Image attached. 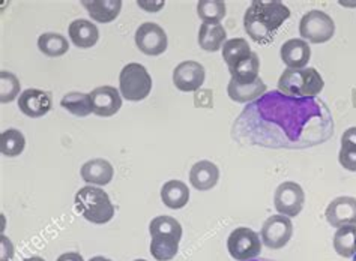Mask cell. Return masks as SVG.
<instances>
[{"mask_svg":"<svg viewBox=\"0 0 356 261\" xmlns=\"http://www.w3.org/2000/svg\"><path fill=\"white\" fill-rule=\"evenodd\" d=\"M24 261H45V260L41 257H31V258H26Z\"/></svg>","mask_w":356,"mask_h":261,"instance_id":"74e56055","label":"cell"},{"mask_svg":"<svg viewBox=\"0 0 356 261\" xmlns=\"http://www.w3.org/2000/svg\"><path fill=\"white\" fill-rule=\"evenodd\" d=\"M259 69H260V60L257 53H252L251 58L247 60H243L239 63L236 68H233L230 71L232 74V80H235L238 83H252L259 80Z\"/></svg>","mask_w":356,"mask_h":261,"instance_id":"4dcf8cb0","label":"cell"},{"mask_svg":"<svg viewBox=\"0 0 356 261\" xmlns=\"http://www.w3.org/2000/svg\"><path fill=\"white\" fill-rule=\"evenodd\" d=\"M138 6L145 8L147 12H156V11H159V9L164 6V2H159L158 5H155V3L151 5V3H147V2H138Z\"/></svg>","mask_w":356,"mask_h":261,"instance_id":"d590c367","label":"cell"},{"mask_svg":"<svg viewBox=\"0 0 356 261\" xmlns=\"http://www.w3.org/2000/svg\"><path fill=\"white\" fill-rule=\"evenodd\" d=\"M161 200L168 209H182L190 201V190L181 180H168L161 188Z\"/></svg>","mask_w":356,"mask_h":261,"instance_id":"44dd1931","label":"cell"},{"mask_svg":"<svg viewBox=\"0 0 356 261\" xmlns=\"http://www.w3.org/2000/svg\"><path fill=\"white\" fill-rule=\"evenodd\" d=\"M181 237L158 235L152 236L151 240V254L156 261H170L176 257L179 251Z\"/></svg>","mask_w":356,"mask_h":261,"instance_id":"cb8c5ba5","label":"cell"},{"mask_svg":"<svg viewBox=\"0 0 356 261\" xmlns=\"http://www.w3.org/2000/svg\"><path fill=\"white\" fill-rule=\"evenodd\" d=\"M26 147V138L18 129H8L0 135V152L3 156L14 158L23 153Z\"/></svg>","mask_w":356,"mask_h":261,"instance_id":"f546056e","label":"cell"},{"mask_svg":"<svg viewBox=\"0 0 356 261\" xmlns=\"http://www.w3.org/2000/svg\"><path fill=\"white\" fill-rule=\"evenodd\" d=\"M289 17L290 9L278 0H254L243 15V27L252 41L268 44Z\"/></svg>","mask_w":356,"mask_h":261,"instance_id":"7a4b0ae2","label":"cell"},{"mask_svg":"<svg viewBox=\"0 0 356 261\" xmlns=\"http://www.w3.org/2000/svg\"><path fill=\"white\" fill-rule=\"evenodd\" d=\"M220 170L218 167L211 161H199L191 167L190 182L194 190L209 191L218 183Z\"/></svg>","mask_w":356,"mask_h":261,"instance_id":"ac0fdd59","label":"cell"},{"mask_svg":"<svg viewBox=\"0 0 356 261\" xmlns=\"http://www.w3.org/2000/svg\"><path fill=\"white\" fill-rule=\"evenodd\" d=\"M226 12V3L221 0H200L197 3V15L206 24H221Z\"/></svg>","mask_w":356,"mask_h":261,"instance_id":"f1b7e54d","label":"cell"},{"mask_svg":"<svg viewBox=\"0 0 356 261\" xmlns=\"http://www.w3.org/2000/svg\"><path fill=\"white\" fill-rule=\"evenodd\" d=\"M353 96H356V90L353 92ZM353 104H355V107H356V99H353Z\"/></svg>","mask_w":356,"mask_h":261,"instance_id":"f35d334b","label":"cell"},{"mask_svg":"<svg viewBox=\"0 0 356 261\" xmlns=\"http://www.w3.org/2000/svg\"><path fill=\"white\" fill-rule=\"evenodd\" d=\"M149 233H151V236L168 235L182 239V226L173 217H156L149 224Z\"/></svg>","mask_w":356,"mask_h":261,"instance_id":"1f68e13d","label":"cell"},{"mask_svg":"<svg viewBox=\"0 0 356 261\" xmlns=\"http://www.w3.org/2000/svg\"><path fill=\"white\" fill-rule=\"evenodd\" d=\"M194 104L195 107H203V108H212L213 107V96H212V90L209 89H203L197 90L194 96Z\"/></svg>","mask_w":356,"mask_h":261,"instance_id":"836d02e7","label":"cell"},{"mask_svg":"<svg viewBox=\"0 0 356 261\" xmlns=\"http://www.w3.org/2000/svg\"><path fill=\"white\" fill-rule=\"evenodd\" d=\"M323 87L325 81L316 68H287L278 80V90L293 98H316Z\"/></svg>","mask_w":356,"mask_h":261,"instance_id":"277c9868","label":"cell"},{"mask_svg":"<svg viewBox=\"0 0 356 261\" xmlns=\"http://www.w3.org/2000/svg\"><path fill=\"white\" fill-rule=\"evenodd\" d=\"M152 90V78L140 63H128L120 71L119 92L127 101H143Z\"/></svg>","mask_w":356,"mask_h":261,"instance_id":"5b68a950","label":"cell"},{"mask_svg":"<svg viewBox=\"0 0 356 261\" xmlns=\"http://www.w3.org/2000/svg\"><path fill=\"white\" fill-rule=\"evenodd\" d=\"M134 261H146V260H134Z\"/></svg>","mask_w":356,"mask_h":261,"instance_id":"60d3db41","label":"cell"},{"mask_svg":"<svg viewBox=\"0 0 356 261\" xmlns=\"http://www.w3.org/2000/svg\"><path fill=\"white\" fill-rule=\"evenodd\" d=\"M206 71L195 60L181 62L173 71V85L181 92H197L203 86Z\"/></svg>","mask_w":356,"mask_h":261,"instance_id":"8fae6325","label":"cell"},{"mask_svg":"<svg viewBox=\"0 0 356 261\" xmlns=\"http://www.w3.org/2000/svg\"><path fill=\"white\" fill-rule=\"evenodd\" d=\"M252 53L254 51L251 50V47L247 42V40H243V38L227 40L226 44L222 45V59L227 63L229 71L236 68L239 63L251 58Z\"/></svg>","mask_w":356,"mask_h":261,"instance_id":"603a6c76","label":"cell"},{"mask_svg":"<svg viewBox=\"0 0 356 261\" xmlns=\"http://www.w3.org/2000/svg\"><path fill=\"white\" fill-rule=\"evenodd\" d=\"M325 218L327 224L335 228L356 226V199L348 197V195L334 199L327 204Z\"/></svg>","mask_w":356,"mask_h":261,"instance_id":"7c38bea8","label":"cell"},{"mask_svg":"<svg viewBox=\"0 0 356 261\" xmlns=\"http://www.w3.org/2000/svg\"><path fill=\"white\" fill-rule=\"evenodd\" d=\"M335 33V23L331 15L321 11V9H312L301 18L299 23V35L304 41L312 44H325Z\"/></svg>","mask_w":356,"mask_h":261,"instance_id":"8992f818","label":"cell"},{"mask_svg":"<svg viewBox=\"0 0 356 261\" xmlns=\"http://www.w3.org/2000/svg\"><path fill=\"white\" fill-rule=\"evenodd\" d=\"M334 249L335 253L344 257L352 258L356 254V226H346L337 230L334 235Z\"/></svg>","mask_w":356,"mask_h":261,"instance_id":"4316f807","label":"cell"},{"mask_svg":"<svg viewBox=\"0 0 356 261\" xmlns=\"http://www.w3.org/2000/svg\"><path fill=\"white\" fill-rule=\"evenodd\" d=\"M76 209L80 215L97 226L107 224L115 217V206L108 194L98 186L88 185L76 194Z\"/></svg>","mask_w":356,"mask_h":261,"instance_id":"3957f363","label":"cell"},{"mask_svg":"<svg viewBox=\"0 0 356 261\" xmlns=\"http://www.w3.org/2000/svg\"><path fill=\"white\" fill-rule=\"evenodd\" d=\"M248 261H270V260H256L254 258V260H248Z\"/></svg>","mask_w":356,"mask_h":261,"instance_id":"ab89813d","label":"cell"},{"mask_svg":"<svg viewBox=\"0 0 356 261\" xmlns=\"http://www.w3.org/2000/svg\"><path fill=\"white\" fill-rule=\"evenodd\" d=\"M92 110L99 117L115 116L122 107L120 92L113 86H101L90 92Z\"/></svg>","mask_w":356,"mask_h":261,"instance_id":"5bb4252c","label":"cell"},{"mask_svg":"<svg viewBox=\"0 0 356 261\" xmlns=\"http://www.w3.org/2000/svg\"><path fill=\"white\" fill-rule=\"evenodd\" d=\"M227 249L232 258L236 261L254 260L261 253V240L254 230L248 227H238L230 233L227 239Z\"/></svg>","mask_w":356,"mask_h":261,"instance_id":"52a82bcc","label":"cell"},{"mask_svg":"<svg viewBox=\"0 0 356 261\" xmlns=\"http://www.w3.org/2000/svg\"><path fill=\"white\" fill-rule=\"evenodd\" d=\"M280 56L289 69H302L312 59V49L307 41L293 38L281 45Z\"/></svg>","mask_w":356,"mask_h":261,"instance_id":"9a60e30c","label":"cell"},{"mask_svg":"<svg viewBox=\"0 0 356 261\" xmlns=\"http://www.w3.org/2000/svg\"><path fill=\"white\" fill-rule=\"evenodd\" d=\"M53 101L49 92L40 89H26L18 98V107L27 117L38 119L44 117L51 110Z\"/></svg>","mask_w":356,"mask_h":261,"instance_id":"4fadbf2b","label":"cell"},{"mask_svg":"<svg viewBox=\"0 0 356 261\" xmlns=\"http://www.w3.org/2000/svg\"><path fill=\"white\" fill-rule=\"evenodd\" d=\"M70 40L71 42L79 47V49H90V47L95 45L99 40V31L98 27L89 20H74L70 24Z\"/></svg>","mask_w":356,"mask_h":261,"instance_id":"d6986e66","label":"cell"},{"mask_svg":"<svg viewBox=\"0 0 356 261\" xmlns=\"http://www.w3.org/2000/svg\"><path fill=\"white\" fill-rule=\"evenodd\" d=\"M227 41L226 29L221 24L203 23L199 31V45L204 51H218Z\"/></svg>","mask_w":356,"mask_h":261,"instance_id":"7402d4cb","label":"cell"},{"mask_svg":"<svg viewBox=\"0 0 356 261\" xmlns=\"http://www.w3.org/2000/svg\"><path fill=\"white\" fill-rule=\"evenodd\" d=\"M339 162L344 170L356 171V126L346 129L341 135Z\"/></svg>","mask_w":356,"mask_h":261,"instance_id":"484cf974","label":"cell"},{"mask_svg":"<svg viewBox=\"0 0 356 261\" xmlns=\"http://www.w3.org/2000/svg\"><path fill=\"white\" fill-rule=\"evenodd\" d=\"M56 261H84L79 253H67L62 254Z\"/></svg>","mask_w":356,"mask_h":261,"instance_id":"e575fe53","label":"cell"},{"mask_svg":"<svg viewBox=\"0 0 356 261\" xmlns=\"http://www.w3.org/2000/svg\"><path fill=\"white\" fill-rule=\"evenodd\" d=\"M265 81L259 78L252 83H238L235 80L229 81L227 93L232 101L239 102V104H251V102L257 101L266 93Z\"/></svg>","mask_w":356,"mask_h":261,"instance_id":"2e32d148","label":"cell"},{"mask_svg":"<svg viewBox=\"0 0 356 261\" xmlns=\"http://www.w3.org/2000/svg\"><path fill=\"white\" fill-rule=\"evenodd\" d=\"M293 236V224L284 215L269 217L261 226L260 237L264 245L269 249L284 248Z\"/></svg>","mask_w":356,"mask_h":261,"instance_id":"9c48e42d","label":"cell"},{"mask_svg":"<svg viewBox=\"0 0 356 261\" xmlns=\"http://www.w3.org/2000/svg\"><path fill=\"white\" fill-rule=\"evenodd\" d=\"M20 93V81L13 72H0V101L2 104L13 102Z\"/></svg>","mask_w":356,"mask_h":261,"instance_id":"d6a6232c","label":"cell"},{"mask_svg":"<svg viewBox=\"0 0 356 261\" xmlns=\"http://www.w3.org/2000/svg\"><path fill=\"white\" fill-rule=\"evenodd\" d=\"M62 108H65L68 113L77 116V117H88L92 110V99L90 93H80V92H71L67 93L60 101Z\"/></svg>","mask_w":356,"mask_h":261,"instance_id":"d4e9b609","label":"cell"},{"mask_svg":"<svg viewBox=\"0 0 356 261\" xmlns=\"http://www.w3.org/2000/svg\"><path fill=\"white\" fill-rule=\"evenodd\" d=\"M353 261H356V254H355V257H353Z\"/></svg>","mask_w":356,"mask_h":261,"instance_id":"b9f144b4","label":"cell"},{"mask_svg":"<svg viewBox=\"0 0 356 261\" xmlns=\"http://www.w3.org/2000/svg\"><path fill=\"white\" fill-rule=\"evenodd\" d=\"M332 134V115L323 101L287 96L280 90L248 104L232 129L238 143L292 151L322 144Z\"/></svg>","mask_w":356,"mask_h":261,"instance_id":"6da1fadb","label":"cell"},{"mask_svg":"<svg viewBox=\"0 0 356 261\" xmlns=\"http://www.w3.org/2000/svg\"><path fill=\"white\" fill-rule=\"evenodd\" d=\"M81 5L88 9L92 20L98 23H111L116 20L122 9L120 0H92V2L84 0Z\"/></svg>","mask_w":356,"mask_h":261,"instance_id":"ffe728a7","label":"cell"},{"mask_svg":"<svg viewBox=\"0 0 356 261\" xmlns=\"http://www.w3.org/2000/svg\"><path fill=\"white\" fill-rule=\"evenodd\" d=\"M89 261H111V260H108V258H106V257H101V255H98V257H93V258H90Z\"/></svg>","mask_w":356,"mask_h":261,"instance_id":"8d00e7d4","label":"cell"},{"mask_svg":"<svg viewBox=\"0 0 356 261\" xmlns=\"http://www.w3.org/2000/svg\"><path fill=\"white\" fill-rule=\"evenodd\" d=\"M305 203V192L296 182H284L278 185L274 194V206L280 215L295 218L302 212Z\"/></svg>","mask_w":356,"mask_h":261,"instance_id":"ba28073f","label":"cell"},{"mask_svg":"<svg viewBox=\"0 0 356 261\" xmlns=\"http://www.w3.org/2000/svg\"><path fill=\"white\" fill-rule=\"evenodd\" d=\"M81 179L93 186H104L108 185L113 179L115 170L113 165H111L107 160H102V158H97V160H90L86 164H83L81 170Z\"/></svg>","mask_w":356,"mask_h":261,"instance_id":"e0dca14e","label":"cell"},{"mask_svg":"<svg viewBox=\"0 0 356 261\" xmlns=\"http://www.w3.org/2000/svg\"><path fill=\"white\" fill-rule=\"evenodd\" d=\"M38 49L49 58H60L65 53H68L70 44L68 40L60 33H42L38 38Z\"/></svg>","mask_w":356,"mask_h":261,"instance_id":"83f0119b","label":"cell"},{"mask_svg":"<svg viewBox=\"0 0 356 261\" xmlns=\"http://www.w3.org/2000/svg\"><path fill=\"white\" fill-rule=\"evenodd\" d=\"M136 45L146 56H159L167 50V33L155 23H143L136 32Z\"/></svg>","mask_w":356,"mask_h":261,"instance_id":"30bf717a","label":"cell"}]
</instances>
